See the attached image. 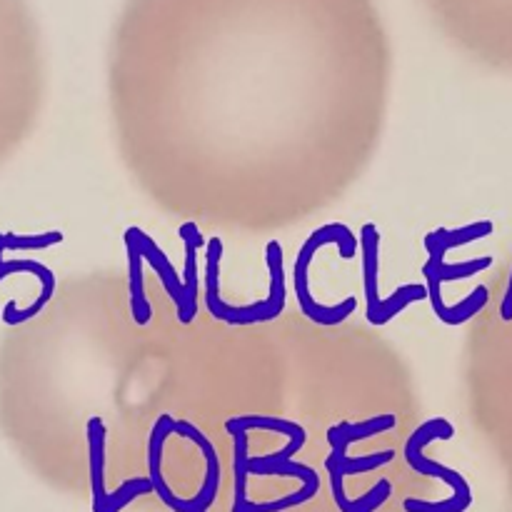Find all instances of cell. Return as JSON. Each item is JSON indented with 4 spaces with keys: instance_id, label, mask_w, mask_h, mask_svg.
I'll use <instances>...</instances> for the list:
<instances>
[{
    "instance_id": "cell-1",
    "label": "cell",
    "mask_w": 512,
    "mask_h": 512,
    "mask_svg": "<svg viewBox=\"0 0 512 512\" xmlns=\"http://www.w3.org/2000/svg\"><path fill=\"white\" fill-rule=\"evenodd\" d=\"M220 258H223V240H208V268H205V305L215 320H223L228 325H253L275 320L285 310V270H283V245L278 240H270L265 248V260L270 270V293L268 298L253 305H228L220 298Z\"/></svg>"
},
{
    "instance_id": "cell-2",
    "label": "cell",
    "mask_w": 512,
    "mask_h": 512,
    "mask_svg": "<svg viewBox=\"0 0 512 512\" xmlns=\"http://www.w3.org/2000/svg\"><path fill=\"white\" fill-rule=\"evenodd\" d=\"M328 243L338 245L340 258H345V260L355 258L358 240H355L353 230L343 223H328V225H323V228L315 230V233L305 240L303 248H300V253H298V258H295V265H293V283H295V295H298L300 310H303L305 318L313 320V323H318V325H325V328H330V325H340L343 320H348L350 315L355 313V308H358V300H355V295H350V298H345L343 303H338V305H320V303H315L313 295H310L308 268H310V263H313V255Z\"/></svg>"
},
{
    "instance_id": "cell-3",
    "label": "cell",
    "mask_w": 512,
    "mask_h": 512,
    "mask_svg": "<svg viewBox=\"0 0 512 512\" xmlns=\"http://www.w3.org/2000/svg\"><path fill=\"white\" fill-rule=\"evenodd\" d=\"M453 433H455L453 425L445 423V420H428V423L420 425V428L410 435L408 443H405V460H408V465L415 470V473L445 480V483H450L455 490H458V495L470 498L468 485L463 483V478H460L458 473H453V470L443 468V465H438V463H430L428 458H423L425 445L433 443L435 438H440V440L453 438Z\"/></svg>"
},
{
    "instance_id": "cell-4",
    "label": "cell",
    "mask_w": 512,
    "mask_h": 512,
    "mask_svg": "<svg viewBox=\"0 0 512 512\" xmlns=\"http://www.w3.org/2000/svg\"><path fill=\"white\" fill-rule=\"evenodd\" d=\"M125 240H133L135 248L140 250V255H143V260H148L150 265H153L155 275L160 278V283H163L165 293L173 298L175 308H178V320L185 325V293H183V280L178 278V273H175V268L170 265L168 255L163 253V250L158 248V245L153 243V238L150 235H145L140 228H128L125 230Z\"/></svg>"
},
{
    "instance_id": "cell-5",
    "label": "cell",
    "mask_w": 512,
    "mask_h": 512,
    "mask_svg": "<svg viewBox=\"0 0 512 512\" xmlns=\"http://www.w3.org/2000/svg\"><path fill=\"white\" fill-rule=\"evenodd\" d=\"M0 250H3V238H0ZM10 273H33L35 278L40 280V285H43V293H40V298L35 300L30 308L25 310H18L15 308V303H8L3 310V320L8 325H23L28 323V320H33L35 315H40V310L45 308V305L50 303V298L55 295V275L53 270L45 268V265L35 263V260H15V263H0V280L5 278V275Z\"/></svg>"
},
{
    "instance_id": "cell-6",
    "label": "cell",
    "mask_w": 512,
    "mask_h": 512,
    "mask_svg": "<svg viewBox=\"0 0 512 512\" xmlns=\"http://www.w3.org/2000/svg\"><path fill=\"white\" fill-rule=\"evenodd\" d=\"M378 245L380 233L373 223H365L360 230V248H363V283L368 300V323L380 325V293H378Z\"/></svg>"
},
{
    "instance_id": "cell-7",
    "label": "cell",
    "mask_w": 512,
    "mask_h": 512,
    "mask_svg": "<svg viewBox=\"0 0 512 512\" xmlns=\"http://www.w3.org/2000/svg\"><path fill=\"white\" fill-rule=\"evenodd\" d=\"M178 235L185 243V270H183V293H185V325L193 323L198 315V248L205 243L198 225L183 223Z\"/></svg>"
},
{
    "instance_id": "cell-8",
    "label": "cell",
    "mask_w": 512,
    "mask_h": 512,
    "mask_svg": "<svg viewBox=\"0 0 512 512\" xmlns=\"http://www.w3.org/2000/svg\"><path fill=\"white\" fill-rule=\"evenodd\" d=\"M88 445H90V480H93V510L105 512L108 493H105V425L95 415L88 420Z\"/></svg>"
},
{
    "instance_id": "cell-9",
    "label": "cell",
    "mask_w": 512,
    "mask_h": 512,
    "mask_svg": "<svg viewBox=\"0 0 512 512\" xmlns=\"http://www.w3.org/2000/svg\"><path fill=\"white\" fill-rule=\"evenodd\" d=\"M128 248V275H130V313H133L135 325H148L153 318V308H150L148 298H145L143 285V255L135 248L133 240H125Z\"/></svg>"
},
{
    "instance_id": "cell-10",
    "label": "cell",
    "mask_w": 512,
    "mask_h": 512,
    "mask_svg": "<svg viewBox=\"0 0 512 512\" xmlns=\"http://www.w3.org/2000/svg\"><path fill=\"white\" fill-rule=\"evenodd\" d=\"M395 428V415H378L373 420H365V423H340L335 428L328 430V443L330 448H345L348 450L350 443L355 440H365L370 435L385 433V430Z\"/></svg>"
},
{
    "instance_id": "cell-11",
    "label": "cell",
    "mask_w": 512,
    "mask_h": 512,
    "mask_svg": "<svg viewBox=\"0 0 512 512\" xmlns=\"http://www.w3.org/2000/svg\"><path fill=\"white\" fill-rule=\"evenodd\" d=\"M233 428L245 430V433H248L250 428L275 430V433L288 435L290 440H293V438H308V435H305V430L300 428V425L290 423V420L270 418V415H240V418H230L228 423H225V430H233Z\"/></svg>"
},
{
    "instance_id": "cell-12",
    "label": "cell",
    "mask_w": 512,
    "mask_h": 512,
    "mask_svg": "<svg viewBox=\"0 0 512 512\" xmlns=\"http://www.w3.org/2000/svg\"><path fill=\"white\" fill-rule=\"evenodd\" d=\"M490 230H493V225L490 223L468 225V228H460V230L440 228L425 238V248H428V253L430 250H450L453 245H463V243H470V240H475V238H483V235H488Z\"/></svg>"
},
{
    "instance_id": "cell-13",
    "label": "cell",
    "mask_w": 512,
    "mask_h": 512,
    "mask_svg": "<svg viewBox=\"0 0 512 512\" xmlns=\"http://www.w3.org/2000/svg\"><path fill=\"white\" fill-rule=\"evenodd\" d=\"M330 463L338 465L340 473L343 475H353V473H368V470H375L380 468V465L390 463L393 460V453L390 450H385V453H378V455H365V458H348L345 455V448H333V455H330Z\"/></svg>"
},
{
    "instance_id": "cell-14",
    "label": "cell",
    "mask_w": 512,
    "mask_h": 512,
    "mask_svg": "<svg viewBox=\"0 0 512 512\" xmlns=\"http://www.w3.org/2000/svg\"><path fill=\"white\" fill-rule=\"evenodd\" d=\"M3 238V245H8V248H15V250H45L50 248V245L60 243L63 240V233H58V230H53V233H45V235H0Z\"/></svg>"
}]
</instances>
